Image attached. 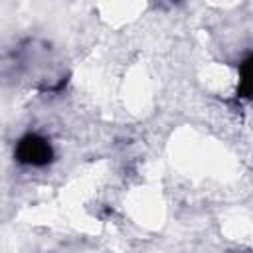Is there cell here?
<instances>
[{
  "label": "cell",
  "instance_id": "6da1fadb",
  "mask_svg": "<svg viewBox=\"0 0 253 253\" xmlns=\"http://www.w3.org/2000/svg\"><path fill=\"white\" fill-rule=\"evenodd\" d=\"M16 156L24 164L42 166V164H47L51 160V146L45 138H42L38 134H28L18 142Z\"/></svg>",
  "mask_w": 253,
  "mask_h": 253
},
{
  "label": "cell",
  "instance_id": "7a4b0ae2",
  "mask_svg": "<svg viewBox=\"0 0 253 253\" xmlns=\"http://www.w3.org/2000/svg\"><path fill=\"white\" fill-rule=\"evenodd\" d=\"M241 93L253 97V57H249L241 67Z\"/></svg>",
  "mask_w": 253,
  "mask_h": 253
}]
</instances>
